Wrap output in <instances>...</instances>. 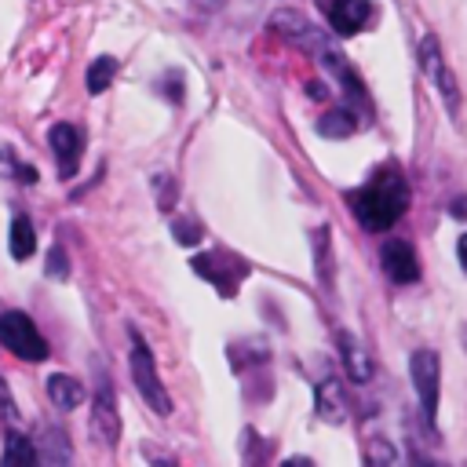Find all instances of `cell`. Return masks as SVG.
<instances>
[{"instance_id": "cell-1", "label": "cell", "mask_w": 467, "mask_h": 467, "mask_svg": "<svg viewBox=\"0 0 467 467\" xmlns=\"http://www.w3.org/2000/svg\"><path fill=\"white\" fill-rule=\"evenodd\" d=\"M405 208H409V182L401 179V171H398L394 164L379 168L361 190L350 193V212H354V219H358L365 230H372V234L390 230V226L405 215Z\"/></svg>"}, {"instance_id": "cell-2", "label": "cell", "mask_w": 467, "mask_h": 467, "mask_svg": "<svg viewBox=\"0 0 467 467\" xmlns=\"http://www.w3.org/2000/svg\"><path fill=\"white\" fill-rule=\"evenodd\" d=\"M128 343H131L128 368H131L135 390L142 394V401H146L157 416H168V412H171V398H168V390H164V383H161V376H157V365H153V354H150L146 339H142L135 328H128Z\"/></svg>"}, {"instance_id": "cell-3", "label": "cell", "mask_w": 467, "mask_h": 467, "mask_svg": "<svg viewBox=\"0 0 467 467\" xmlns=\"http://www.w3.org/2000/svg\"><path fill=\"white\" fill-rule=\"evenodd\" d=\"M409 376L420 398V416L427 423V431H438V394H441V361L434 350H412L409 358Z\"/></svg>"}, {"instance_id": "cell-4", "label": "cell", "mask_w": 467, "mask_h": 467, "mask_svg": "<svg viewBox=\"0 0 467 467\" xmlns=\"http://www.w3.org/2000/svg\"><path fill=\"white\" fill-rule=\"evenodd\" d=\"M0 343L11 354L26 358V361H44L47 358V339L40 336V328L33 325V317L22 314V310H4L0 314Z\"/></svg>"}, {"instance_id": "cell-5", "label": "cell", "mask_w": 467, "mask_h": 467, "mask_svg": "<svg viewBox=\"0 0 467 467\" xmlns=\"http://www.w3.org/2000/svg\"><path fill=\"white\" fill-rule=\"evenodd\" d=\"M420 69L431 80V88L441 95L445 113H456L460 109V88H456V80L445 66V55H441V44H438L434 33H423V40H420Z\"/></svg>"}, {"instance_id": "cell-6", "label": "cell", "mask_w": 467, "mask_h": 467, "mask_svg": "<svg viewBox=\"0 0 467 467\" xmlns=\"http://www.w3.org/2000/svg\"><path fill=\"white\" fill-rule=\"evenodd\" d=\"M270 29H277V36L288 40L292 47H299L303 55H314V58H328V55H332V51H328V36H325L310 18H303V15H296V11H277V15L270 18Z\"/></svg>"}, {"instance_id": "cell-7", "label": "cell", "mask_w": 467, "mask_h": 467, "mask_svg": "<svg viewBox=\"0 0 467 467\" xmlns=\"http://www.w3.org/2000/svg\"><path fill=\"white\" fill-rule=\"evenodd\" d=\"M88 431H91V441L102 445V449H113L117 438H120L117 394H113V383L106 376L99 379V390H95V401H91V416H88Z\"/></svg>"}, {"instance_id": "cell-8", "label": "cell", "mask_w": 467, "mask_h": 467, "mask_svg": "<svg viewBox=\"0 0 467 467\" xmlns=\"http://www.w3.org/2000/svg\"><path fill=\"white\" fill-rule=\"evenodd\" d=\"M379 263L387 270V277L394 285H416L420 281V259H416V248L401 237H390L383 248H379Z\"/></svg>"}, {"instance_id": "cell-9", "label": "cell", "mask_w": 467, "mask_h": 467, "mask_svg": "<svg viewBox=\"0 0 467 467\" xmlns=\"http://www.w3.org/2000/svg\"><path fill=\"white\" fill-rule=\"evenodd\" d=\"M47 142H51L58 175H62V179H73V175H77V164H80V131H77L73 124L58 120V124H51Z\"/></svg>"}, {"instance_id": "cell-10", "label": "cell", "mask_w": 467, "mask_h": 467, "mask_svg": "<svg viewBox=\"0 0 467 467\" xmlns=\"http://www.w3.org/2000/svg\"><path fill=\"white\" fill-rule=\"evenodd\" d=\"M336 343H339V358H343V368H347V376L354 379V383H368L372 379V361H368V350H365V343L358 339V336H350V332H336Z\"/></svg>"}, {"instance_id": "cell-11", "label": "cell", "mask_w": 467, "mask_h": 467, "mask_svg": "<svg viewBox=\"0 0 467 467\" xmlns=\"http://www.w3.org/2000/svg\"><path fill=\"white\" fill-rule=\"evenodd\" d=\"M368 18V0H328V22L339 36H354Z\"/></svg>"}, {"instance_id": "cell-12", "label": "cell", "mask_w": 467, "mask_h": 467, "mask_svg": "<svg viewBox=\"0 0 467 467\" xmlns=\"http://www.w3.org/2000/svg\"><path fill=\"white\" fill-rule=\"evenodd\" d=\"M317 412H321L325 423H343V416H347V398H343V387H339L336 376H328V379L317 383Z\"/></svg>"}, {"instance_id": "cell-13", "label": "cell", "mask_w": 467, "mask_h": 467, "mask_svg": "<svg viewBox=\"0 0 467 467\" xmlns=\"http://www.w3.org/2000/svg\"><path fill=\"white\" fill-rule=\"evenodd\" d=\"M36 452H40L44 463H69V460H73V449H69L62 427H44V431H40V445H36Z\"/></svg>"}, {"instance_id": "cell-14", "label": "cell", "mask_w": 467, "mask_h": 467, "mask_svg": "<svg viewBox=\"0 0 467 467\" xmlns=\"http://www.w3.org/2000/svg\"><path fill=\"white\" fill-rule=\"evenodd\" d=\"M47 394H51V401H55L58 409H77V405L84 401L80 379H73V376H66V372H55V376L47 379Z\"/></svg>"}, {"instance_id": "cell-15", "label": "cell", "mask_w": 467, "mask_h": 467, "mask_svg": "<svg viewBox=\"0 0 467 467\" xmlns=\"http://www.w3.org/2000/svg\"><path fill=\"white\" fill-rule=\"evenodd\" d=\"M7 248H11L15 259H29L36 252V230H33V223L26 215H15L11 219V241H7Z\"/></svg>"}, {"instance_id": "cell-16", "label": "cell", "mask_w": 467, "mask_h": 467, "mask_svg": "<svg viewBox=\"0 0 467 467\" xmlns=\"http://www.w3.org/2000/svg\"><path fill=\"white\" fill-rule=\"evenodd\" d=\"M0 463L4 467H11V463H26V467H33V463H40V452H36V445L29 441V438H22V434H7V441H4V452H0Z\"/></svg>"}, {"instance_id": "cell-17", "label": "cell", "mask_w": 467, "mask_h": 467, "mask_svg": "<svg viewBox=\"0 0 467 467\" xmlns=\"http://www.w3.org/2000/svg\"><path fill=\"white\" fill-rule=\"evenodd\" d=\"M113 77H117V58H113V55H99V58L88 66L84 84H88L91 95H102V91L113 84Z\"/></svg>"}, {"instance_id": "cell-18", "label": "cell", "mask_w": 467, "mask_h": 467, "mask_svg": "<svg viewBox=\"0 0 467 467\" xmlns=\"http://www.w3.org/2000/svg\"><path fill=\"white\" fill-rule=\"evenodd\" d=\"M317 131H321L325 139H347L350 131H358V113H354V109H336V113L321 117Z\"/></svg>"}, {"instance_id": "cell-19", "label": "cell", "mask_w": 467, "mask_h": 467, "mask_svg": "<svg viewBox=\"0 0 467 467\" xmlns=\"http://www.w3.org/2000/svg\"><path fill=\"white\" fill-rule=\"evenodd\" d=\"M365 463L394 467V463H398V452L387 445V438H372V441H368V449H365Z\"/></svg>"}, {"instance_id": "cell-20", "label": "cell", "mask_w": 467, "mask_h": 467, "mask_svg": "<svg viewBox=\"0 0 467 467\" xmlns=\"http://www.w3.org/2000/svg\"><path fill=\"white\" fill-rule=\"evenodd\" d=\"M314 259H317V277H321V285H328V226H321L317 234H314Z\"/></svg>"}, {"instance_id": "cell-21", "label": "cell", "mask_w": 467, "mask_h": 467, "mask_svg": "<svg viewBox=\"0 0 467 467\" xmlns=\"http://www.w3.org/2000/svg\"><path fill=\"white\" fill-rule=\"evenodd\" d=\"M171 230H175V241L179 244H197L201 241V223L197 219H175Z\"/></svg>"}, {"instance_id": "cell-22", "label": "cell", "mask_w": 467, "mask_h": 467, "mask_svg": "<svg viewBox=\"0 0 467 467\" xmlns=\"http://www.w3.org/2000/svg\"><path fill=\"white\" fill-rule=\"evenodd\" d=\"M47 274H51L55 281H66V277H69V266H66V252H62V244H55V248L47 252Z\"/></svg>"}, {"instance_id": "cell-23", "label": "cell", "mask_w": 467, "mask_h": 467, "mask_svg": "<svg viewBox=\"0 0 467 467\" xmlns=\"http://www.w3.org/2000/svg\"><path fill=\"white\" fill-rule=\"evenodd\" d=\"M0 420H7V423L18 420V405H15V398H11L7 383H4V376H0Z\"/></svg>"}, {"instance_id": "cell-24", "label": "cell", "mask_w": 467, "mask_h": 467, "mask_svg": "<svg viewBox=\"0 0 467 467\" xmlns=\"http://www.w3.org/2000/svg\"><path fill=\"white\" fill-rule=\"evenodd\" d=\"M456 255H460V266H463V274H467V234L456 241Z\"/></svg>"}, {"instance_id": "cell-25", "label": "cell", "mask_w": 467, "mask_h": 467, "mask_svg": "<svg viewBox=\"0 0 467 467\" xmlns=\"http://www.w3.org/2000/svg\"><path fill=\"white\" fill-rule=\"evenodd\" d=\"M449 212H452L456 219H467V197H460V201H456V204H452Z\"/></svg>"}, {"instance_id": "cell-26", "label": "cell", "mask_w": 467, "mask_h": 467, "mask_svg": "<svg viewBox=\"0 0 467 467\" xmlns=\"http://www.w3.org/2000/svg\"><path fill=\"white\" fill-rule=\"evenodd\" d=\"M193 4H197V7H201V11H215V7H219V4H223V0H193Z\"/></svg>"}]
</instances>
